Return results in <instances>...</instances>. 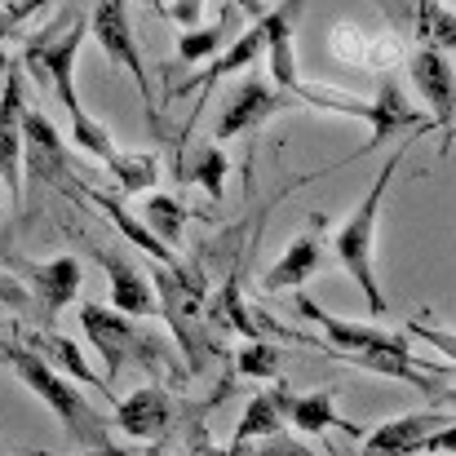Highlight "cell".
<instances>
[{
  "mask_svg": "<svg viewBox=\"0 0 456 456\" xmlns=\"http://www.w3.org/2000/svg\"><path fill=\"white\" fill-rule=\"evenodd\" d=\"M293 305L305 323L323 328V341L354 368H368V372H381L390 381H403L430 399H439V386L435 377L426 372V363L412 354L408 346V332H386L377 323H354V319H341V314H328L319 302H310L305 293H293Z\"/></svg>",
  "mask_w": 456,
  "mask_h": 456,
  "instance_id": "6da1fadb",
  "label": "cell"
},
{
  "mask_svg": "<svg viewBox=\"0 0 456 456\" xmlns=\"http://www.w3.org/2000/svg\"><path fill=\"white\" fill-rule=\"evenodd\" d=\"M399 164H403V147L377 168V177H372L368 195H363V200L354 204V213L332 231V257H337V262H341V271L359 284L363 302H368V310H372L377 319L390 310L386 293H381V284H377V217H381V204H386V191H390V182H395Z\"/></svg>",
  "mask_w": 456,
  "mask_h": 456,
  "instance_id": "7a4b0ae2",
  "label": "cell"
},
{
  "mask_svg": "<svg viewBox=\"0 0 456 456\" xmlns=\"http://www.w3.org/2000/svg\"><path fill=\"white\" fill-rule=\"evenodd\" d=\"M0 359L13 368V377L62 421V430L76 439V444H89V448H102L107 452V421L94 412V403L85 399V386H76L71 377H62L53 363H45L31 346L22 341H0Z\"/></svg>",
  "mask_w": 456,
  "mask_h": 456,
  "instance_id": "3957f363",
  "label": "cell"
},
{
  "mask_svg": "<svg viewBox=\"0 0 456 456\" xmlns=\"http://www.w3.org/2000/svg\"><path fill=\"white\" fill-rule=\"evenodd\" d=\"M297 98L310 102V107H323V111H341V116L363 120L372 134H368V142L359 147V155H372L377 147H386L390 138H399V134H421V129L430 125V116H421V111L412 107V98L399 89V76H395V71L377 76V94H372L368 102L346 98V94H328V89H314V85H302Z\"/></svg>",
  "mask_w": 456,
  "mask_h": 456,
  "instance_id": "277c9868",
  "label": "cell"
},
{
  "mask_svg": "<svg viewBox=\"0 0 456 456\" xmlns=\"http://www.w3.org/2000/svg\"><path fill=\"white\" fill-rule=\"evenodd\" d=\"M85 31H89L85 18L62 13L58 27H45V31L31 36L27 49H22V71H27L36 85H49V94L62 102V111H67L71 120L85 116V102H80V94H76V58H80Z\"/></svg>",
  "mask_w": 456,
  "mask_h": 456,
  "instance_id": "5b68a950",
  "label": "cell"
},
{
  "mask_svg": "<svg viewBox=\"0 0 456 456\" xmlns=\"http://www.w3.org/2000/svg\"><path fill=\"white\" fill-rule=\"evenodd\" d=\"M80 328L94 341V350H98V359L107 368V381H116L125 372V363H134V359H142L147 368H151V359L155 363L164 359L159 341H155L147 328H138L129 314H120L116 305L80 302Z\"/></svg>",
  "mask_w": 456,
  "mask_h": 456,
  "instance_id": "8992f818",
  "label": "cell"
},
{
  "mask_svg": "<svg viewBox=\"0 0 456 456\" xmlns=\"http://www.w3.org/2000/svg\"><path fill=\"white\" fill-rule=\"evenodd\" d=\"M89 36L102 45V53L129 71V80L138 85L142 102H147V120L155 116V102H151V76H147V62H142V49L134 40V18H129V0H98L94 4V18H89ZM155 125V120H151Z\"/></svg>",
  "mask_w": 456,
  "mask_h": 456,
  "instance_id": "52a82bcc",
  "label": "cell"
},
{
  "mask_svg": "<svg viewBox=\"0 0 456 456\" xmlns=\"http://www.w3.org/2000/svg\"><path fill=\"white\" fill-rule=\"evenodd\" d=\"M297 102L302 98L297 94H284L275 80H240L226 94V102H222V116L213 125V142L222 147V142H231L240 134H257L271 116H280V111L297 107Z\"/></svg>",
  "mask_w": 456,
  "mask_h": 456,
  "instance_id": "ba28073f",
  "label": "cell"
},
{
  "mask_svg": "<svg viewBox=\"0 0 456 456\" xmlns=\"http://www.w3.org/2000/svg\"><path fill=\"white\" fill-rule=\"evenodd\" d=\"M408 80L430 107V125L444 129V151L456 134V67L452 53L439 49H408Z\"/></svg>",
  "mask_w": 456,
  "mask_h": 456,
  "instance_id": "9c48e42d",
  "label": "cell"
},
{
  "mask_svg": "<svg viewBox=\"0 0 456 456\" xmlns=\"http://www.w3.org/2000/svg\"><path fill=\"white\" fill-rule=\"evenodd\" d=\"M328 49H332V58H341L346 67L377 71V76H386L390 67L408 62V45H403L395 31H372V27H363V22H332Z\"/></svg>",
  "mask_w": 456,
  "mask_h": 456,
  "instance_id": "30bf717a",
  "label": "cell"
},
{
  "mask_svg": "<svg viewBox=\"0 0 456 456\" xmlns=\"http://www.w3.org/2000/svg\"><path fill=\"white\" fill-rule=\"evenodd\" d=\"M27 80L22 62L4 67V89H0V182L9 186V200L22 204V125H27Z\"/></svg>",
  "mask_w": 456,
  "mask_h": 456,
  "instance_id": "8fae6325",
  "label": "cell"
},
{
  "mask_svg": "<svg viewBox=\"0 0 456 456\" xmlns=\"http://www.w3.org/2000/svg\"><path fill=\"white\" fill-rule=\"evenodd\" d=\"M257 58H266V31H262V22H253L248 31H240L195 80H186V85H173V94H186V89H200V98H195V116H204V107H208V98H213V85L217 80H226V76H235V71H248ZM195 116H186V134H182V147H186V138L195 134Z\"/></svg>",
  "mask_w": 456,
  "mask_h": 456,
  "instance_id": "7c38bea8",
  "label": "cell"
},
{
  "mask_svg": "<svg viewBox=\"0 0 456 456\" xmlns=\"http://www.w3.org/2000/svg\"><path fill=\"white\" fill-rule=\"evenodd\" d=\"M444 426H452V417H448L444 408L390 417V421H381L372 435H363V452L359 456H417L430 448V439H435Z\"/></svg>",
  "mask_w": 456,
  "mask_h": 456,
  "instance_id": "4fadbf2b",
  "label": "cell"
},
{
  "mask_svg": "<svg viewBox=\"0 0 456 456\" xmlns=\"http://www.w3.org/2000/svg\"><path fill=\"white\" fill-rule=\"evenodd\" d=\"M22 173H27L31 186H53V182L71 177V155H67L53 120L45 111H27V125H22Z\"/></svg>",
  "mask_w": 456,
  "mask_h": 456,
  "instance_id": "5bb4252c",
  "label": "cell"
},
{
  "mask_svg": "<svg viewBox=\"0 0 456 456\" xmlns=\"http://www.w3.org/2000/svg\"><path fill=\"white\" fill-rule=\"evenodd\" d=\"M302 9H305V0H280L262 18V31H266V71H271V80L284 94H302V85H305L302 71H297V45H293V27H297Z\"/></svg>",
  "mask_w": 456,
  "mask_h": 456,
  "instance_id": "9a60e30c",
  "label": "cell"
},
{
  "mask_svg": "<svg viewBox=\"0 0 456 456\" xmlns=\"http://www.w3.org/2000/svg\"><path fill=\"white\" fill-rule=\"evenodd\" d=\"M98 266L107 271V293H111V305L129 319H151L159 314V293L155 284L125 257V253H107V248H94Z\"/></svg>",
  "mask_w": 456,
  "mask_h": 456,
  "instance_id": "2e32d148",
  "label": "cell"
},
{
  "mask_svg": "<svg viewBox=\"0 0 456 456\" xmlns=\"http://www.w3.org/2000/svg\"><path fill=\"white\" fill-rule=\"evenodd\" d=\"M319 226H323V217L314 213V217H310V231L297 235V240H289V248L271 262V271L262 275V289H266V293L302 289L310 275H319V266H323V240H319Z\"/></svg>",
  "mask_w": 456,
  "mask_h": 456,
  "instance_id": "e0dca14e",
  "label": "cell"
},
{
  "mask_svg": "<svg viewBox=\"0 0 456 456\" xmlns=\"http://www.w3.org/2000/svg\"><path fill=\"white\" fill-rule=\"evenodd\" d=\"M168 426H173V399L159 386H138L134 395L116 403V430L125 439L151 444L159 435H168Z\"/></svg>",
  "mask_w": 456,
  "mask_h": 456,
  "instance_id": "ac0fdd59",
  "label": "cell"
},
{
  "mask_svg": "<svg viewBox=\"0 0 456 456\" xmlns=\"http://www.w3.org/2000/svg\"><path fill=\"white\" fill-rule=\"evenodd\" d=\"M67 191H71V195H85L94 208H102V213H107V222H111V226H116V231H120L138 253H151L159 266H182V257H177L173 248H164V244L151 235V226H147L142 217H134L116 195H107V191H98V186H89V182H76V186H67Z\"/></svg>",
  "mask_w": 456,
  "mask_h": 456,
  "instance_id": "d6986e66",
  "label": "cell"
},
{
  "mask_svg": "<svg viewBox=\"0 0 456 456\" xmlns=\"http://www.w3.org/2000/svg\"><path fill=\"white\" fill-rule=\"evenodd\" d=\"M22 275H27V284H31V293H36L45 319H58L67 305L80 297V262H76L71 253H62V257H53V262H45V266H31V262H27Z\"/></svg>",
  "mask_w": 456,
  "mask_h": 456,
  "instance_id": "ffe728a7",
  "label": "cell"
},
{
  "mask_svg": "<svg viewBox=\"0 0 456 456\" xmlns=\"http://www.w3.org/2000/svg\"><path fill=\"white\" fill-rule=\"evenodd\" d=\"M289 403H293V390L289 386H275V390H257L248 403H244V417H240V426H235V444H262V439H271V435H284V426H289Z\"/></svg>",
  "mask_w": 456,
  "mask_h": 456,
  "instance_id": "44dd1931",
  "label": "cell"
},
{
  "mask_svg": "<svg viewBox=\"0 0 456 456\" xmlns=\"http://www.w3.org/2000/svg\"><path fill=\"white\" fill-rule=\"evenodd\" d=\"M22 346H31L45 363H53L62 377H71L76 386H94V390H107V377H98L89 363H85V354H80V346L71 341V337H58V332H27L22 337Z\"/></svg>",
  "mask_w": 456,
  "mask_h": 456,
  "instance_id": "7402d4cb",
  "label": "cell"
},
{
  "mask_svg": "<svg viewBox=\"0 0 456 456\" xmlns=\"http://www.w3.org/2000/svg\"><path fill=\"white\" fill-rule=\"evenodd\" d=\"M289 426L297 435H323V430H346L354 439H363L359 426H350L341 412H337V395L332 390H314V395H293L289 403Z\"/></svg>",
  "mask_w": 456,
  "mask_h": 456,
  "instance_id": "603a6c76",
  "label": "cell"
},
{
  "mask_svg": "<svg viewBox=\"0 0 456 456\" xmlns=\"http://www.w3.org/2000/svg\"><path fill=\"white\" fill-rule=\"evenodd\" d=\"M235 27H240V9L226 0V13H222L217 22L177 36V58H182V62H204V67H208V62L235 40Z\"/></svg>",
  "mask_w": 456,
  "mask_h": 456,
  "instance_id": "cb8c5ba5",
  "label": "cell"
},
{
  "mask_svg": "<svg viewBox=\"0 0 456 456\" xmlns=\"http://www.w3.org/2000/svg\"><path fill=\"white\" fill-rule=\"evenodd\" d=\"M186 217H191V208L177 195H168V191H155V195H147V204H142V222L151 226L155 240L164 248H173V253L186 240Z\"/></svg>",
  "mask_w": 456,
  "mask_h": 456,
  "instance_id": "d4e9b609",
  "label": "cell"
},
{
  "mask_svg": "<svg viewBox=\"0 0 456 456\" xmlns=\"http://www.w3.org/2000/svg\"><path fill=\"white\" fill-rule=\"evenodd\" d=\"M177 177L191 182V186H204L213 200H222V186H226V151H222L217 142L191 147V155L177 159Z\"/></svg>",
  "mask_w": 456,
  "mask_h": 456,
  "instance_id": "484cf974",
  "label": "cell"
},
{
  "mask_svg": "<svg viewBox=\"0 0 456 456\" xmlns=\"http://www.w3.org/2000/svg\"><path fill=\"white\" fill-rule=\"evenodd\" d=\"M107 168L120 182V195H147L159 182V155L155 151H120Z\"/></svg>",
  "mask_w": 456,
  "mask_h": 456,
  "instance_id": "4316f807",
  "label": "cell"
},
{
  "mask_svg": "<svg viewBox=\"0 0 456 456\" xmlns=\"http://www.w3.org/2000/svg\"><path fill=\"white\" fill-rule=\"evenodd\" d=\"M280 350L271 346V341H244L240 350H235V368H240V377H257V381H275L280 377Z\"/></svg>",
  "mask_w": 456,
  "mask_h": 456,
  "instance_id": "83f0119b",
  "label": "cell"
},
{
  "mask_svg": "<svg viewBox=\"0 0 456 456\" xmlns=\"http://www.w3.org/2000/svg\"><path fill=\"white\" fill-rule=\"evenodd\" d=\"M71 134H76V147L85 155H94V159H102V164H111L116 155H120V147H116V138L107 134V125H98L89 111L85 116H76L71 120Z\"/></svg>",
  "mask_w": 456,
  "mask_h": 456,
  "instance_id": "f1b7e54d",
  "label": "cell"
},
{
  "mask_svg": "<svg viewBox=\"0 0 456 456\" xmlns=\"http://www.w3.org/2000/svg\"><path fill=\"white\" fill-rule=\"evenodd\" d=\"M403 332L417 337V341H426V346H435L439 354H448V363H456V332L452 328H444V323H426V319H412V323H403Z\"/></svg>",
  "mask_w": 456,
  "mask_h": 456,
  "instance_id": "f546056e",
  "label": "cell"
},
{
  "mask_svg": "<svg viewBox=\"0 0 456 456\" xmlns=\"http://www.w3.org/2000/svg\"><path fill=\"white\" fill-rule=\"evenodd\" d=\"M0 305H9L13 314H31V310H40L36 302V293H31V284H22L13 271H4L0 266Z\"/></svg>",
  "mask_w": 456,
  "mask_h": 456,
  "instance_id": "4dcf8cb0",
  "label": "cell"
},
{
  "mask_svg": "<svg viewBox=\"0 0 456 456\" xmlns=\"http://www.w3.org/2000/svg\"><path fill=\"white\" fill-rule=\"evenodd\" d=\"M248 456H319V452H310L302 439H289V435H271V439H262V444H257V452H248Z\"/></svg>",
  "mask_w": 456,
  "mask_h": 456,
  "instance_id": "1f68e13d",
  "label": "cell"
},
{
  "mask_svg": "<svg viewBox=\"0 0 456 456\" xmlns=\"http://www.w3.org/2000/svg\"><path fill=\"white\" fill-rule=\"evenodd\" d=\"M168 18L182 31H195V27H204V0H168Z\"/></svg>",
  "mask_w": 456,
  "mask_h": 456,
  "instance_id": "d6a6232c",
  "label": "cell"
},
{
  "mask_svg": "<svg viewBox=\"0 0 456 456\" xmlns=\"http://www.w3.org/2000/svg\"><path fill=\"white\" fill-rule=\"evenodd\" d=\"M186 456H248V448H244V444H235L231 452H222V448H213V444H208V435H204V430H195L191 452H186Z\"/></svg>",
  "mask_w": 456,
  "mask_h": 456,
  "instance_id": "836d02e7",
  "label": "cell"
},
{
  "mask_svg": "<svg viewBox=\"0 0 456 456\" xmlns=\"http://www.w3.org/2000/svg\"><path fill=\"white\" fill-rule=\"evenodd\" d=\"M452 452H456V421L444 426V430L430 439V448H426V456H452Z\"/></svg>",
  "mask_w": 456,
  "mask_h": 456,
  "instance_id": "e575fe53",
  "label": "cell"
},
{
  "mask_svg": "<svg viewBox=\"0 0 456 456\" xmlns=\"http://www.w3.org/2000/svg\"><path fill=\"white\" fill-rule=\"evenodd\" d=\"M231 4H235L244 18H253V22H262V18L271 13V0H231Z\"/></svg>",
  "mask_w": 456,
  "mask_h": 456,
  "instance_id": "d590c367",
  "label": "cell"
},
{
  "mask_svg": "<svg viewBox=\"0 0 456 456\" xmlns=\"http://www.w3.org/2000/svg\"><path fill=\"white\" fill-rule=\"evenodd\" d=\"M9 31H13V22H9V4H0V45H4Z\"/></svg>",
  "mask_w": 456,
  "mask_h": 456,
  "instance_id": "8d00e7d4",
  "label": "cell"
},
{
  "mask_svg": "<svg viewBox=\"0 0 456 456\" xmlns=\"http://www.w3.org/2000/svg\"><path fill=\"white\" fill-rule=\"evenodd\" d=\"M151 13H159V18H168V0H142Z\"/></svg>",
  "mask_w": 456,
  "mask_h": 456,
  "instance_id": "74e56055",
  "label": "cell"
},
{
  "mask_svg": "<svg viewBox=\"0 0 456 456\" xmlns=\"http://www.w3.org/2000/svg\"><path fill=\"white\" fill-rule=\"evenodd\" d=\"M439 399H444V403H452V408H456V386H452V390H444Z\"/></svg>",
  "mask_w": 456,
  "mask_h": 456,
  "instance_id": "f35d334b",
  "label": "cell"
},
{
  "mask_svg": "<svg viewBox=\"0 0 456 456\" xmlns=\"http://www.w3.org/2000/svg\"><path fill=\"white\" fill-rule=\"evenodd\" d=\"M0 200H4V182H0Z\"/></svg>",
  "mask_w": 456,
  "mask_h": 456,
  "instance_id": "ab89813d",
  "label": "cell"
}]
</instances>
